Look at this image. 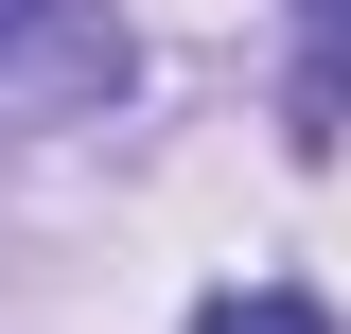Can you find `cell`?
Here are the masks:
<instances>
[{
	"label": "cell",
	"mask_w": 351,
	"mask_h": 334,
	"mask_svg": "<svg viewBox=\"0 0 351 334\" xmlns=\"http://www.w3.org/2000/svg\"><path fill=\"white\" fill-rule=\"evenodd\" d=\"M281 18H299L281 124H299V159H334V141H351V0H281Z\"/></svg>",
	"instance_id": "obj_2"
},
{
	"label": "cell",
	"mask_w": 351,
	"mask_h": 334,
	"mask_svg": "<svg viewBox=\"0 0 351 334\" xmlns=\"http://www.w3.org/2000/svg\"><path fill=\"white\" fill-rule=\"evenodd\" d=\"M193 334H334V317L299 282H228V299H193Z\"/></svg>",
	"instance_id": "obj_3"
},
{
	"label": "cell",
	"mask_w": 351,
	"mask_h": 334,
	"mask_svg": "<svg viewBox=\"0 0 351 334\" xmlns=\"http://www.w3.org/2000/svg\"><path fill=\"white\" fill-rule=\"evenodd\" d=\"M141 36L123 0H0V124H88V106H123Z\"/></svg>",
	"instance_id": "obj_1"
}]
</instances>
